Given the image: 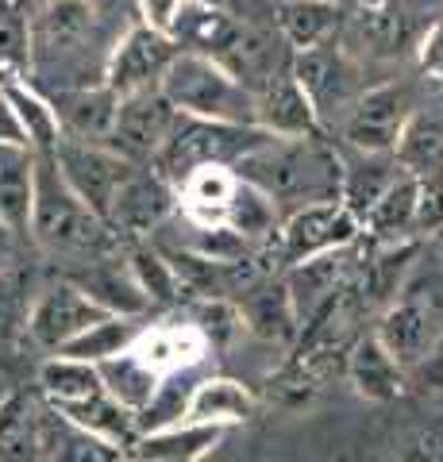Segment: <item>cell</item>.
I'll return each mask as SVG.
<instances>
[{"label": "cell", "instance_id": "6", "mask_svg": "<svg viewBox=\"0 0 443 462\" xmlns=\"http://www.w3.org/2000/svg\"><path fill=\"white\" fill-rule=\"evenodd\" d=\"M263 139L266 135L259 127H232V124H208V120H189V116H181L174 135L166 143V151L159 154V162L151 170H159L178 189L193 170H205V166H232L235 170L239 158L251 154Z\"/></svg>", "mask_w": 443, "mask_h": 462}, {"label": "cell", "instance_id": "14", "mask_svg": "<svg viewBox=\"0 0 443 462\" xmlns=\"http://www.w3.org/2000/svg\"><path fill=\"white\" fill-rule=\"evenodd\" d=\"M54 162H59L62 178L74 185V193L101 216L105 224H108V212L116 205L127 178L139 170L112 147H97V143H78V139H62L59 151H54Z\"/></svg>", "mask_w": 443, "mask_h": 462}, {"label": "cell", "instance_id": "30", "mask_svg": "<svg viewBox=\"0 0 443 462\" xmlns=\"http://www.w3.org/2000/svg\"><path fill=\"white\" fill-rule=\"evenodd\" d=\"M39 393L47 397L51 409H66V404H81L97 393H105V374L101 366L81 363V358H66V355H51L47 363L35 374Z\"/></svg>", "mask_w": 443, "mask_h": 462}, {"label": "cell", "instance_id": "39", "mask_svg": "<svg viewBox=\"0 0 443 462\" xmlns=\"http://www.w3.org/2000/svg\"><path fill=\"white\" fill-rule=\"evenodd\" d=\"M397 462H443V443L436 436H417L397 455Z\"/></svg>", "mask_w": 443, "mask_h": 462}, {"label": "cell", "instance_id": "9", "mask_svg": "<svg viewBox=\"0 0 443 462\" xmlns=\"http://www.w3.org/2000/svg\"><path fill=\"white\" fill-rule=\"evenodd\" d=\"M359 236H363L359 216L343 205V200H332V205H312V208L293 212L290 220H281L274 254L285 270H293L301 263H312V258L355 247Z\"/></svg>", "mask_w": 443, "mask_h": 462}, {"label": "cell", "instance_id": "35", "mask_svg": "<svg viewBox=\"0 0 443 462\" xmlns=\"http://www.w3.org/2000/svg\"><path fill=\"white\" fill-rule=\"evenodd\" d=\"M47 462H127V451L101 436H93V431L78 428V424H69L66 416L54 412Z\"/></svg>", "mask_w": 443, "mask_h": 462}, {"label": "cell", "instance_id": "16", "mask_svg": "<svg viewBox=\"0 0 443 462\" xmlns=\"http://www.w3.org/2000/svg\"><path fill=\"white\" fill-rule=\"evenodd\" d=\"M178 120H181V112L170 105L162 89L124 97L120 120H116V132H112L108 147L124 154L132 166H154L159 154L166 151L170 135H174Z\"/></svg>", "mask_w": 443, "mask_h": 462}, {"label": "cell", "instance_id": "12", "mask_svg": "<svg viewBox=\"0 0 443 462\" xmlns=\"http://www.w3.org/2000/svg\"><path fill=\"white\" fill-rule=\"evenodd\" d=\"M101 320H108V312L97 305L93 297H85L74 282H59V285L42 289L32 300L23 331H27V339H32V346L59 355Z\"/></svg>", "mask_w": 443, "mask_h": 462}, {"label": "cell", "instance_id": "13", "mask_svg": "<svg viewBox=\"0 0 443 462\" xmlns=\"http://www.w3.org/2000/svg\"><path fill=\"white\" fill-rule=\"evenodd\" d=\"M178 54H181V47L170 35H159L143 23H132L116 39V47L108 51L105 85L120 97L162 89V78H166V69L174 66Z\"/></svg>", "mask_w": 443, "mask_h": 462}, {"label": "cell", "instance_id": "25", "mask_svg": "<svg viewBox=\"0 0 443 462\" xmlns=\"http://www.w3.org/2000/svg\"><path fill=\"white\" fill-rule=\"evenodd\" d=\"M227 436L224 424H166L154 431H143L139 443L132 447V462H201L205 455H212L220 447V439Z\"/></svg>", "mask_w": 443, "mask_h": 462}, {"label": "cell", "instance_id": "24", "mask_svg": "<svg viewBox=\"0 0 443 462\" xmlns=\"http://www.w3.org/2000/svg\"><path fill=\"white\" fill-rule=\"evenodd\" d=\"M339 158H343V205L363 224L370 208L393 189V181L405 173V166L397 162V154H370L351 147H339Z\"/></svg>", "mask_w": 443, "mask_h": 462}, {"label": "cell", "instance_id": "4", "mask_svg": "<svg viewBox=\"0 0 443 462\" xmlns=\"http://www.w3.org/2000/svg\"><path fill=\"white\" fill-rule=\"evenodd\" d=\"M162 93L189 120L254 127V112H259L254 89H247L212 54H197V51H181L174 58V66L162 78Z\"/></svg>", "mask_w": 443, "mask_h": 462}, {"label": "cell", "instance_id": "26", "mask_svg": "<svg viewBox=\"0 0 443 462\" xmlns=\"http://www.w3.org/2000/svg\"><path fill=\"white\" fill-rule=\"evenodd\" d=\"M347 378L355 393L366 401H397L409 385V374L397 366V358L378 343V336H359L347 351Z\"/></svg>", "mask_w": 443, "mask_h": 462}, {"label": "cell", "instance_id": "38", "mask_svg": "<svg viewBox=\"0 0 443 462\" xmlns=\"http://www.w3.org/2000/svg\"><path fill=\"white\" fill-rule=\"evenodd\" d=\"M0 147H32L23 124H20V116H16V108L8 105L5 93H0Z\"/></svg>", "mask_w": 443, "mask_h": 462}, {"label": "cell", "instance_id": "28", "mask_svg": "<svg viewBox=\"0 0 443 462\" xmlns=\"http://www.w3.org/2000/svg\"><path fill=\"white\" fill-rule=\"evenodd\" d=\"M397 162L412 178H439L443 173V93L424 97V105L397 143Z\"/></svg>", "mask_w": 443, "mask_h": 462}, {"label": "cell", "instance_id": "7", "mask_svg": "<svg viewBox=\"0 0 443 462\" xmlns=\"http://www.w3.org/2000/svg\"><path fill=\"white\" fill-rule=\"evenodd\" d=\"M27 47H32V78H42L51 66H69L85 54L93 39L97 8L93 0H42L23 8Z\"/></svg>", "mask_w": 443, "mask_h": 462}, {"label": "cell", "instance_id": "18", "mask_svg": "<svg viewBox=\"0 0 443 462\" xmlns=\"http://www.w3.org/2000/svg\"><path fill=\"white\" fill-rule=\"evenodd\" d=\"M47 97L54 100V112H59L62 139L97 143V147H108V143H112L124 97L112 93L105 81H97V85H69V89H54Z\"/></svg>", "mask_w": 443, "mask_h": 462}, {"label": "cell", "instance_id": "8", "mask_svg": "<svg viewBox=\"0 0 443 462\" xmlns=\"http://www.w3.org/2000/svg\"><path fill=\"white\" fill-rule=\"evenodd\" d=\"M443 20V0H385L378 8H359L351 35L374 58H401L424 42V35Z\"/></svg>", "mask_w": 443, "mask_h": 462}, {"label": "cell", "instance_id": "2", "mask_svg": "<svg viewBox=\"0 0 443 462\" xmlns=\"http://www.w3.org/2000/svg\"><path fill=\"white\" fill-rule=\"evenodd\" d=\"M235 173L278 205L281 220L312 205L343 200V158L324 135L317 139H263L235 162Z\"/></svg>", "mask_w": 443, "mask_h": 462}, {"label": "cell", "instance_id": "27", "mask_svg": "<svg viewBox=\"0 0 443 462\" xmlns=\"http://www.w3.org/2000/svg\"><path fill=\"white\" fill-rule=\"evenodd\" d=\"M254 412V393L235 378H224V374H212L201 378L189 389V401H185L181 420L189 424H224L235 428L243 420H251Z\"/></svg>", "mask_w": 443, "mask_h": 462}, {"label": "cell", "instance_id": "37", "mask_svg": "<svg viewBox=\"0 0 443 462\" xmlns=\"http://www.w3.org/2000/svg\"><path fill=\"white\" fill-rule=\"evenodd\" d=\"M412 62H417V74L424 81L443 85V20L424 35V42L417 47V58H412Z\"/></svg>", "mask_w": 443, "mask_h": 462}, {"label": "cell", "instance_id": "43", "mask_svg": "<svg viewBox=\"0 0 443 462\" xmlns=\"http://www.w3.org/2000/svg\"><path fill=\"white\" fill-rule=\"evenodd\" d=\"M20 8H32V5H42V0H16Z\"/></svg>", "mask_w": 443, "mask_h": 462}, {"label": "cell", "instance_id": "19", "mask_svg": "<svg viewBox=\"0 0 443 462\" xmlns=\"http://www.w3.org/2000/svg\"><path fill=\"white\" fill-rule=\"evenodd\" d=\"M259 97V112H254V127L270 139H317L324 135V120L305 85L290 74H281L254 93Z\"/></svg>", "mask_w": 443, "mask_h": 462}, {"label": "cell", "instance_id": "41", "mask_svg": "<svg viewBox=\"0 0 443 462\" xmlns=\"http://www.w3.org/2000/svg\"><path fill=\"white\" fill-rule=\"evenodd\" d=\"M185 5H205V8H227V0H185Z\"/></svg>", "mask_w": 443, "mask_h": 462}, {"label": "cell", "instance_id": "20", "mask_svg": "<svg viewBox=\"0 0 443 462\" xmlns=\"http://www.w3.org/2000/svg\"><path fill=\"white\" fill-rule=\"evenodd\" d=\"M66 282H74L85 297H93L108 316H132V320H143L151 316L154 305L147 300V293L139 289L127 258L105 254V258H89V266H78Z\"/></svg>", "mask_w": 443, "mask_h": 462}, {"label": "cell", "instance_id": "33", "mask_svg": "<svg viewBox=\"0 0 443 462\" xmlns=\"http://www.w3.org/2000/svg\"><path fill=\"white\" fill-rule=\"evenodd\" d=\"M124 258H127V266H132L139 289L147 293V300L154 309H170V305H178L181 300L185 285H181L174 263L166 258V251L159 247V243H132Z\"/></svg>", "mask_w": 443, "mask_h": 462}, {"label": "cell", "instance_id": "44", "mask_svg": "<svg viewBox=\"0 0 443 462\" xmlns=\"http://www.w3.org/2000/svg\"><path fill=\"white\" fill-rule=\"evenodd\" d=\"M439 251H443V231H439Z\"/></svg>", "mask_w": 443, "mask_h": 462}, {"label": "cell", "instance_id": "11", "mask_svg": "<svg viewBox=\"0 0 443 462\" xmlns=\"http://www.w3.org/2000/svg\"><path fill=\"white\" fill-rule=\"evenodd\" d=\"M293 78L305 85V93L312 97V105H317L324 124L332 112H339V124H343V116H347L355 108V100L366 93L359 58H355L347 42H339V39L328 42V47L297 54Z\"/></svg>", "mask_w": 443, "mask_h": 462}, {"label": "cell", "instance_id": "42", "mask_svg": "<svg viewBox=\"0 0 443 462\" xmlns=\"http://www.w3.org/2000/svg\"><path fill=\"white\" fill-rule=\"evenodd\" d=\"M359 8H378V5H385V0H355Z\"/></svg>", "mask_w": 443, "mask_h": 462}, {"label": "cell", "instance_id": "23", "mask_svg": "<svg viewBox=\"0 0 443 462\" xmlns=\"http://www.w3.org/2000/svg\"><path fill=\"white\" fill-rule=\"evenodd\" d=\"M274 16L290 51L305 54L336 42V35L347 27V5L343 0H285L274 8Z\"/></svg>", "mask_w": 443, "mask_h": 462}, {"label": "cell", "instance_id": "5", "mask_svg": "<svg viewBox=\"0 0 443 462\" xmlns=\"http://www.w3.org/2000/svg\"><path fill=\"white\" fill-rule=\"evenodd\" d=\"M424 78H393L378 81L355 100V108L343 116L339 124V143L351 151H370V154H397L409 120L424 105Z\"/></svg>", "mask_w": 443, "mask_h": 462}, {"label": "cell", "instance_id": "32", "mask_svg": "<svg viewBox=\"0 0 443 462\" xmlns=\"http://www.w3.org/2000/svg\"><path fill=\"white\" fill-rule=\"evenodd\" d=\"M0 93L8 97V105L16 108L23 132H27V143H32L35 154H54L62 143V124H59V112H54V100L35 89L32 81H5Z\"/></svg>", "mask_w": 443, "mask_h": 462}, {"label": "cell", "instance_id": "3", "mask_svg": "<svg viewBox=\"0 0 443 462\" xmlns=\"http://www.w3.org/2000/svg\"><path fill=\"white\" fill-rule=\"evenodd\" d=\"M32 239L47 254L62 258H105L116 254L120 239L112 227L97 216L85 200L74 193V185L62 178L54 154H39V189H35V212H32Z\"/></svg>", "mask_w": 443, "mask_h": 462}, {"label": "cell", "instance_id": "40", "mask_svg": "<svg viewBox=\"0 0 443 462\" xmlns=\"http://www.w3.org/2000/svg\"><path fill=\"white\" fill-rule=\"evenodd\" d=\"M12 239H16V236H12V231H8L5 224H0V278H5V273H8V258H12Z\"/></svg>", "mask_w": 443, "mask_h": 462}, {"label": "cell", "instance_id": "17", "mask_svg": "<svg viewBox=\"0 0 443 462\" xmlns=\"http://www.w3.org/2000/svg\"><path fill=\"white\" fill-rule=\"evenodd\" d=\"M54 409L42 393L12 389L0 397V462H47Z\"/></svg>", "mask_w": 443, "mask_h": 462}, {"label": "cell", "instance_id": "29", "mask_svg": "<svg viewBox=\"0 0 443 462\" xmlns=\"http://www.w3.org/2000/svg\"><path fill=\"white\" fill-rule=\"evenodd\" d=\"M54 412L66 416L69 424L93 431V436L124 447V451H132V447L139 443V436H143L139 412H132L127 404H120L108 389L105 393H97V397H89V401H81V404H66V409H54Z\"/></svg>", "mask_w": 443, "mask_h": 462}, {"label": "cell", "instance_id": "15", "mask_svg": "<svg viewBox=\"0 0 443 462\" xmlns=\"http://www.w3.org/2000/svg\"><path fill=\"white\" fill-rule=\"evenodd\" d=\"M178 216V189L159 170L139 166L120 189L116 205L108 212V227L120 243H147Z\"/></svg>", "mask_w": 443, "mask_h": 462}, {"label": "cell", "instance_id": "1", "mask_svg": "<svg viewBox=\"0 0 443 462\" xmlns=\"http://www.w3.org/2000/svg\"><path fill=\"white\" fill-rule=\"evenodd\" d=\"M208 355H217V346L205 336V328L189 312L185 316L178 312V316L151 320L120 358L101 366V374H105L108 393L120 404H127L132 412H139V420H143L166 389L162 382L178 378L181 370L201 366Z\"/></svg>", "mask_w": 443, "mask_h": 462}, {"label": "cell", "instance_id": "34", "mask_svg": "<svg viewBox=\"0 0 443 462\" xmlns=\"http://www.w3.org/2000/svg\"><path fill=\"white\" fill-rule=\"evenodd\" d=\"M151 324V316H143V320H132V316H108L97 328H89L81 339H74L66 346V358H81V363H93V366H105L112 358H120L127 346L139 339V331Z\"/></svg>", "mask_w": 443, "mask_h": 462}, {"label": "cell", "instance_id": "36", "mask_svg": "<svg viewBox=\"0 0 443 462\" xmlns=\"http://www.w3.org/2000/svg\"><path fill=\"white\" fill-rule=\"evenodd\" d=\"M185 12V0H135V16L143 27L174 39V27Z\"/></svg>", "mask_w": 443, "mask_h": 462}, {"label": "cell", "instance_id": "21", "mask_svg": "<svg viewBox=\"0 0 443 462\" xmlns=\"http://www.w3.org/2000/svg\"><path fill=\"white\" fill-rule=\"evenodd\" d=\"M235 309H239L243 331H251L254 339L274 343V346H290L305 328L285 278H266L259 285H251L247 293L235 300Z\"/></svg>", "mask_w": 443, "mask_h": 462}, {"label": "cell", "instance_id": "31", "mask_svg": "<svg viewBox=\"0 0 443 462\" xmlns=\"http://www.w3.org/2000/svg\"><path fill=\"white\" fill-rule=\"evenodd\" d=\"M417 212H420V181L405 170L393 181V189L370 208V216L363 220V231L390 243V247H401L409 236H417Z\"/></svg>", "mask_w": 443, "mask_h": 462}, {"label": "cell", "instance_id": "45", "mask_svg": "<svg viewBox=\"0 0 443 462\" xmlns=\"http://www.w3.org/2000/svg\"><path fill=\"white\" fill-rule=\"evenodd\" d=\"M127 462H132V455H127Z\"/></svg>", "mask_w": 443, "mask_h": 462}, {"label": "cell", "instance_id": "10", "mask_svg": "<svg viewBox=\"0 0 443 462\" xmlns=\"http://www.w3.org/2000/svg\"><path fill=\"white\" fill-rule=\"evenodd\" d=\"M374 336L397 358V366L412 378L443 351V316L428 297L409 293L397 297L390 309H382Z\"/></svg>", "mask_w": 443, "mask_h": 462}, {"label": "cell", "instance_id": "22", "mask_svg": "<svg viewBox=\"0 0 443 462\" xmlns=\"http://www.w3.org/2000/svg\"><path fill=\"white\" fill-rule=\"evenodd\" d=\"M39 189V154L32 147H0V224L16 239H32Z\"/></svg>", "mask_w": 443, "mask_h": 462}]
</instances>
